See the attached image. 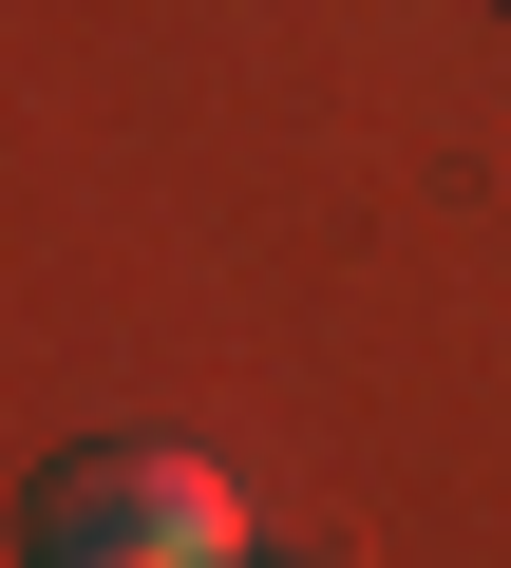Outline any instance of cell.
<instances>
[{
  "label": "cell",
  "mask_w": 511,
  "mask_h": 568,
  "mask_svg": "<svg viewBox=\"0 0 511 568\" xmlns=\"http://www.w3.org/2000/svg\"><path fill=\"white\" fill-rule=\"evenodd\" d=\"M39 568H246V511L208 455H76L39 493Z\"/></svg>",
  "instance_id": "cell-1"
}]
</instances>
